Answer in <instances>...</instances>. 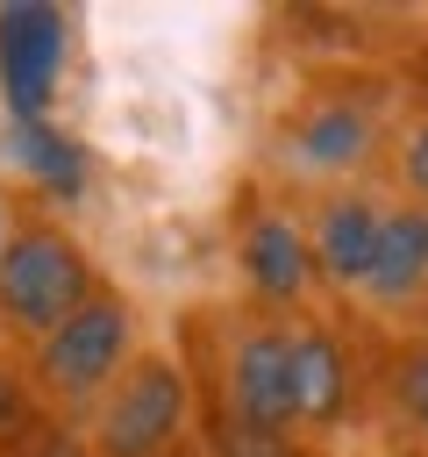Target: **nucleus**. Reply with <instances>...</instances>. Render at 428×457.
Here are the masks:
<instances>
[{"instance_id":"nucleus-14","label":"nucleus","mask_w":428,"mask_h":457,"mask_svg":"<svg viewBox=\"0 0 428 457\" xmlns=\"http://www.w3.org/2000/svg\"><path fill=\"white\" fill-rule=\"evenodd\" d=\"M399 179H407L414 207H428V107L399 129Z\"/></svg>"},{"instance_id":"nucleus-7","label":"nucleus","mask_w":428,"mask_h":457,"mask_svg":"<svg viewBox=\"0 0 428 457\" xmlns=\"http://www.w3.org/2000/svg\"><path fill=\"white\" fill-rule=\"evenodd\" d=\"M235 257H243V278L264 307H300L314 293V243L292 214H250L243 236H235Z\"/></svg>"},{"instance_id":"nucleus-9","label":"nucleus","mask_w":428,"mask_h":457,"mask_svg":"<svg viewBox=\"0 0 428 457\" xmlns=\"http://www.w3.org/2000/svg\"><path fill=\"white\" fill-rule=\"evenodd\" d=\"M292 407H300V428H335L357 407V364L342 336L321 321L292 328Z\"/></svg>"},{"instance_id":"nucleus-13","label":"nucleus","mask_w":428,"mask_h":457,"mask_svg":"<svg viewBox=\"0 0 428 457\" xmlns=\"http://www.w3.org/2000/svg\"><path fill=\"white\" fill-rule=\"evenodd\" d=\"M0 450H7V457H93V450H86L64 421H21Z\"/></svg>"},{"instance_id":"nucleus-15","label":"nucleus","mask_w":428,"mask_h":457,"mask_svg":"<svg viewBox=\"0 0 428 457\" xmlns=\"http://www.w3.org/2000/svg\"><path fill=\"white\" fill-rule=\"evenodd\" d=\"M7 243H14V200H7V186H0V257H7Z\"/></svg>"},{"instance_id":"nucleus-10","label":"nucleus","mask_w":428,"mask_h":457,"mask_svg":"<svg viewBox=\"0 0 428 457\" xmlns=\"http://www.w3.org/2000/svg\"><path fill=\"white\" fill-rule=\"evenodd\" d=\"M378 228H385V214H378L364 193H328V200L314 207V228H307L314 271H321L328 286H364V271H371V257H378Z\"/></svg>"},{"instance_id":"nucleus-6","label":"nucleus","mask_w":428,"mask_h":457,"mask_svg":"<svg viewBox=\"0 0 428 457\" xmlns=\"http://www.w3.org/2000/svg\"><path fill=\"white\" fill-rule=\"evenodd\" d=\"M64 57H71V14L64 7H43V0L0 7V100H7V121H50Z\"/></svg>"},{"instance_id":"nucleus-5","label":"nucleus","mask_w":428,"mask_h":457,"mask_svg":"<svg viewBox=\"0 0 428 457\" xmlns=\"http://www.w3.org/2000/svg\"><path fill=\"white\" fill-rule=\"evenodd\" d=\"M221 428H257V436H292V328L285 321H243L228 357H221Z\"/></svg>"},{"instance_id":"nucleus-12","label":"nucleus","mask_w":428,"mask_h":457,"mask_svg":"<svg viewBox=\"0 0 428 457\" xmlns=\"http://www.w3.org/2000/svg\"><path fill=\"white\" fill-rule=\"evenodd\" d=\"M385 400H392V414L428 443V336H414V343L392 350V364H385Z\"/></svg>"},{"instance_id":"nucleus-1","label":"nucleus","mask_w":428,"mask_h":457,"mask_svg":"<svg viewBox=\"0 0 428 457\" xmlns=\"http://www.w3.org/2000/svg\"><path fill=\"white\" fill-rule=\"evenodd\" d=\"M93 293H100V271H93L86 243H78L64 221H50V214L14 221V243H7V257H0V336H14V343L36 350V343L57 336Z\"/></svg>"},{"instance_id":"nucleus-3","label":"nucleus","mask_w":428,"mask_h":457,"mask_svg":"<svg viewBox=\"0 0 428 457\" xmlns=\"http://www.w3.org/2000/svg\"><path fill=\"white\" fill-rule=\"evenodd\" d=\"M193 386L164 350H136L93 407V457H164L185 436Z\"/></svg>"},{"instance_id":"nucleus-4","label":"nucleus","mask_w":428,"mask_h":457,"mask_svg":"<svg viewBox=\"0 0 428 457\" xmlns=\"http://www.w3.org/2000/svg\"><path fill=\"white\" fill-rule=\"evenodd\" d=\"M278 150L300 179H350L378 157V100L371 86H350V79H328V86H307L292 100V114L278 121Z\"/></svg>"},{"instance_id":"nucleus-11","label":"nucleus","mask_w":428,"mask_h":457,"mask_svg":"<svg viewBox=\"0 0 428 457\" xmlns=\"http://www.w3.org/2000/svg\"><path fill=\"white\" fill-rule=\"evenodd\" d=\"M0 157L21 164L50 193H78L86 186V143L64 136L57 121H0Z\"/></svg>"},{"instance_id":"nucleus-2","label":"nucleus","mask_w":428,"mask_h":457,"mask_svg":"<svg viewBox=\"0 0 428 457\" xmlns=\"http://www.w3.org/2000/svg\"><path fill=\"white\" fill-rule=\"evenodd\" d=\"M128 357H136V307H128L114 286H100L57 336L36 343L29 371H36V393H43L50 407L86 414V407H100V393L128 371Z\"/></svg>"},{"instance_id":"nucleus-8","label":"nucleus","mask_w":428,"mask_h":457,"mask_svg":"<svg viewBox=\"0 0 428 457\" xmlns=\"http://www.w3.org/2000/svg\"><path fill=\"white\" fill-rule=\"evenodd\" d=\"M378 314H399V321H421L428 314V207H399L385 214L378 228V257L357 286Z\"/></svg>"}]
</instances>
